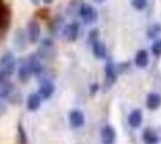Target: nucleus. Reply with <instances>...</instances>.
<instances>
[{"mask_svg": "<svg viewBox=\"0 0 161 144\" xmlns=\"http://www.w3.org/2000/svg\"><path fill=\"white\" fill-rule=\"evenodd\" d=\"M10 19H11V14H10L8 8L1 5L0 6V36L5 34L10 24Z\"/></svg>", "mask_w": 161, "mask_h": 144, "instance_id": "nucleus-10", "label": "nucleus"}, {"mask_svg": "<svg viewBox=\"0 0 161 144\" xmlns=\"http://www.w3.org/2000/svg\"><path fill=\"white\" fill-rule=\"evenodd\" d=\"M143 139H144V143L146 144H156L159 142L158 135L153 130H150V129L144 130V132H143Z\"/></svg>", "mask_w": 161, "mask_h": 144, "instance_id": "nucleus-19", "label": "nucleus"}, {"mask_svg": "<svg viewBox=\"0 0 161 144\" xmlns=\"http://www.w3.org/2000/svg\"><path fill=\"white\" fill-rule=\"evenodd\" d=\"M52 54H54L53 41H52L51 39H45V40H42L40 48L37 49V55H39L40 58L47 59V58H49Z\"/></svg>", "mask_w": 161, "mask_h": 144, "instance_id": "nucleus-9", "label": "nucleus"}, {"mask_svg": "<svg viewBox=\"0 0 161 144\" xmlns=\"http://www.w3.org/2000/svg\"><path fill=\"white\" fill-rule=\"evenodd\" d=\"M161 31V27L159 24H154V25H152V27L148 29L147 31V35L148 37H150V39H153L155 37L156 35H159V33Z\"/></svg>", "mask_w": 161, "mask_h": 144, "instance_id": "nucleus-23", "label": "nucleus"}, {"mask_svg": "<svg viewBox=\"0 0 161 144\" xmlns=\"http://www.w3.org/2000/svg\"><path fill=\"white\" fill-rule=\"evenodd\" d=\"M27 36L30 43H37L41 36V25L36 19H31L28 23L27 27Z\"/></svg>", "mask_w": 161, "mask_h": 144, "instance_id": "nucleus-3", "label": "nucleus"}, {"mask_svg": "<svg viewBox=\"0 0 161 144\" xmlns=\"http://www.w3.org/2000/svg\"><path fill=\"white\" fill-rule=\"evenodd\" d=\"M55 91V87L54 84L52 83V81L49 79H42L40 83V88H39V95L41 96L42 100H48L51 99L52 95L54 94Z\"/></svg>", "mask_w": 161, "mask_h": 144, "instance_id": "nucleus-5", "label": "nucleus"}, {"mask_svg": "<svg viewBox=\"0 0 161 144\" xmlns=\"http://www.w3.org/2000/svg\"><path fill=\"white\" fill-rule=\"evenodd\" d=\"M80 17L82 18V21L86 24H93L96 19H97V12L94 7L89 4H83L80 5V10H78Z\"/></svg>", "mask_w": 161, "mask_h": 144, "instance_id": "nucleus-2", "label": "nucleus"}, {"mask_svg": "<svg viewBox=\"0 0 161 144\" xmlns=\"http://www.w3.org/2000/svg\"><path fill=\"white\" fill-rule=\"evenodd\" d=\"M117 138V133L112 126H105L101 131V142L102 144H114Z\"/></svg>", "mask_w": 161, "mask_h": 144, "instance_id": "nucleus-12", "label": "nucleus"}, {"mask_svg": "<svg viewBox=\"0 0 161 144\" xmlns=\"http://www.w3.org/2000/svg\"><path fill=\"white\" fill-rule=\"evenodd\" d=\"M152 52L154 55H161V40H156L152 46Z\"/></svg>", "mask_w": 161, "mask_h": 144, "instance_id": "nucleus-24", "label": "nucleus"}, {"mask_svg": "<svg viewBox=\"0 0 161 144\" xmlns=\"http://www.w3.org/2000/svg\"><path fill=\"white\" fill-rule=\"evenodd\" d=\"M147 104L148 109L155 110L158 109L161 106V95L160 94H156V93H150L147 96Z\"/></svg>", "mask_w": 161, "mask_h": 144, "instance_id": "nucleus-17", "label": "nucleus"}, {"mask_svg": "<svg viewBox=\"0 0 161 144\" xmlns=\"http://www.w3.org/2000/svg\"><path fill=\"white\" fill-rule=\"evenodd\" d=\"M42 1H43V3H45V4H46V5H51V4H52V3H53L54 0H42Z\"/></svg>", "mask_w": 161, "mask_h": 144, "instance_id": "nucleus-26", "label": "nucleus"}, {"mask_svg": "<svg viewBox=\"0 0 161 144\" xmlns=\"http://www.w3.org/2000/svg\"><path fill=\"white\" fill-rule=\"evenodd\" d=\"M28 36L27 33L23 29H17L14 35V45L17 51L23 52L28 46Z\"/></svg>", "mask_w": 161, "mask_h": 144, "instance_id": "nucleus-6", "label": "nucleus"}, {"mask_svg": "<svg viewBox=\"0 0 161 144\" xmlns=\"http://www.w3.org/2000/svg\"><path fill=\"white\" fill-rule=\"evenodd\" d=\"M149 62V56H148V52L146 49H141L137 52V54L135 56V64L141 67V69H144Z\"/></svg>", "mask_w": 161, "mask_h": 144, "instance_id": "nucleus-18", "label": "nucleus"}, {"mask_svg": "<svg viewBox=\"0 0 161 144\" xmlns=\"http://www.w3.org/2000/svg\"><path fill=\"white\" fill-rule=\"evenodd\" d=\"M41 103H42V99H41V96L39 95V94L33 93V94H30V95L28 96V99H27L28 110H30V112L37 110L41 107Z\"/></svg>", "mask_w": 161, "mask_h": 144, "instance_id": "nucleus-16", "label": "nucleus"}, {"mask_svg": "<svg viewBox=\"0 0 161 144\" xmlns=\"http://www.w3.org/2000/svg\"><path fill=\"white\" fill-rule=\"evenodd\" d=\"M6 110H7L6 103L3 101V99H0V117H3L6 113Z\"/></svg>", "mask_w": 161, "mask_h": 144, "instance_id": "nucleus-25", "label": "nucleus"}, {"mask_svg": "<svg viewBox=\"0 0 161 144\" xmlns=\"http://www.w3.org/2000/svg\"><path fill=\"white\" fill-rule=\"evenodd\" d=\"M92 49H93V54L97 59H105L107 56V48L105 46L103 42L95 40L92 43Z\"/></svg>", "mask_w": 161, "mask_h": 144, "instance_id": "nucleus-14", "label": "nucleus"}, {"mask_svg": "<svg viewBox=\"0 0 161 144\" xmlns=\"http://www.w3.org/2000/svg\"><path fill=\"white\" fill-rule=\"evenodd\" d=\"M14 83L8 81L7 77L0 76V99H7L8 95L14 91Z\"/></svg>", "mask_w": 161, "mask_h": 144, "instance_id": "nucleus-11", "label": "nucleus"}, {"mask_svg": "<svg viewBox=\"0 0 161 144\" xmlns=\"http://www.w3.org/2000/svg\"><path fill=\"white\" fill-rule=\"evenodd\" d=\"M16 65H17V60L14 55L10 52L4 53L0 56V76L7 77V78L12 76L16 71Z\"/></svg>", "mask_w": 161, "mask_h": 144, "instance_id": "nucleus-1", "label": "nucleus"}, {"mask_svg": "<svg viewBox=\"0 0 161 144\" xmlns=\"http://www.w3.org/2000/svg\"><path fill=\"white\" fill-rule=\"evenodd\" d=\"M105 72H106V79L109 81V82H115L117 79V72H115V69H114L113 62H107L106 66H105Z\"/></svg>", "mask_w": 161, "mask_h": 144, "instance_id": "nucleus-20", "label": "nucleus"}, {"mask_svg": "<svg viewBox=\"0 0 161 144\" xmlns=\"http://www.w3.org/2000/svg\"><path fill=\"white\" fill-rule=\"evenodd\" d=\"M69 121L71 127L74 129H80L86 123V117L84 113L80 109H72L69 114Z\"/></svg>", "mask_w": 161, "mask_h": 144, "instance_id": "nucleus-7", "label": "nucleus"}, {"mask_svg": "<svg viewBox=\"0 0 161 144\" xmlns=\"http://www.w3.org/2000/svg\"><path fill=\"white\" fill-rule=\"evenodd\" d=\"M147 1L148 0H131V5L136 10L142 11V10H144L146 6H147Z\"/></svg>", "mask_w": 161, "mask_h": 144, "instance_id": "nucleus-22", "label": "nucleus"}, {"mask_svg": "<svg viewBox=\"0 0 161 144\" xmlns=\"http://www.w3.org/2000/svg\"><path fill=\"white\" fill-rule=\"evenodd\" d=\"M31 76H33V73H31V70L29 67L27 59H22L19 62V67H18V78L23 83H27Z\"/></svg>", "mask_w": 161, "mask_h": 144, "instance_id": "nucleus-13", "label": "nucleus"}, {"mask_svg": "<svg viewBox=\"0 0 161 144\" xmlns=\"http://www.w3.org/2000/svg\"><path fill=\"white\" fill-rule=\"evenodd\" d=\"M96 3H102V1H105V0H95Z\"/></svg>", "mask_w": 161, "mask_h": 144, "instance_id": "nucleus-28", "label": "nucleus"}, {"mask_svg": "<svg viewBox=\"0 0 161 144\" xmlns=\"http://www.w3.org/2000/svg\"><path fill=\"white\" fill-rule=\"evenodd\" d=\"M29 67L31 70V73L36 77H41L43 73V65L41 62V58L37 54H31L27 59Z\"/></svg>", "mask_w": 161, "mask_h": 144, "instance_id": "nucleus-4", "label": "nucleus"}, {"mask_svg": "<svg viewBox=\"0 0 161 144\" xmlns=\"http://www.w3.org/2000/svg\"><path fill=\"white\" fill-rule=\"evenodd\" d=\"M17 135H18V144H28V136L24 130L22 123H18L17 125Z\"/></svg>", "mask_w": 161, "mask_h": 144, "instance_id": "nucleus-21", "label": "nucleus"}, {"mask_svg": "<svg viewBox=\"0 0 161 144\" xmlns=\"http://www.w3.org/2000/svg\"><path fill=\"white\" fill-rule=\"evenodd\" d=\"M63 35L69 42H75L78 39V35H80V24L76 22L67 24L66 27L64 28Z\"/></svg>", "mask_w": 161, "mask_h": 144, "instance_id": "nucleus-8", "label": "nucleus"}, {"mask_svg": "<svg viewBox=\"0 0 161 144\" xmlns=\"http://www.w3.org/2000/svg\"><path fill=\"white\" fill-rule=\"evenodd\" d=\"M96 90H97V85H93V87H92V93L94 94Z\"/></svg>", "mask_w": 161, "mask_h": 144, "instance_id": "nucleus-27", "label": "nucleus"}, {"mask_svg": "<svg viewBox=\"0 0 161 144\" xmlns=\"http://www.w3.org/2000/svg\"><path fill=\"white\" fill-rule=\"evenodd\" d=\"M143 121V115L140 109H134L128 117V123L132 129H138Z\"/></svg>", "mask_w": 161, "mask_h": 144, "instance_id": "nucleus-15", "label": "nucleus"}]
</instances>
